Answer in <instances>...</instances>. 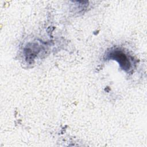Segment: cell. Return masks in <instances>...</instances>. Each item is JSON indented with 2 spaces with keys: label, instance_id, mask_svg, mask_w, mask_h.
<instances>
[{
  "label": "cell",
  "instance_id": "6da1fadb",
  "mask_svg": "<svg viewBox=\"0 0 147 147\" xmlns=\"http://www.w3.org/2000/svg\"><path fill=\"white\" fill-rule=\"evenodd\" d=\"M110 55V57L117 61L123 69H129L130 68V63L129 60L122 52L115 50L112 52Z\"/></svg>",
  "mask_w": 147,
  "mask_h": 147
}]
</instances>
